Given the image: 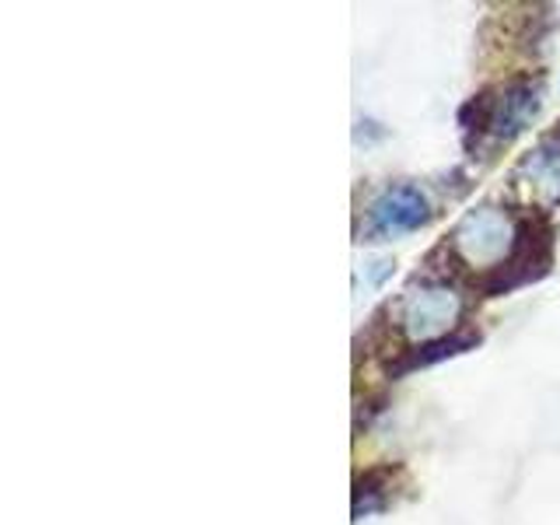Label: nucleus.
Segmentation results:
<instances>
[{
    "mask_svg": "<svg viewBox=\"0 0 560 525\" xmlns=\"http://www.w3.org/2000/svg\"><path fill=\"white\" fill-rule=\"evenodd\" d=\"M539 109H542V84L533 78H522V81L472 95L459 113L466 144L472 140V133L490 137L494 144H508V140H515L525 127H533Z\"/></svg>",
    "mask_w": 560,
    "mask_h": 525,
    "instance_id": "1",
    "label": "nucleus"
},
{
    "mask_svg": "<svg viewBox=\"0 0 560 525\" xmlns=\"http://www.w3.org/2000/svg\"><path fill=\"white\" fill-rule=\"evenodd\" d=\"M518 238H522V224L508 214L504 207L480 203V207L466 210V214L459 218V224L452 228L448 245L466 267L487 270V277H490L515 256Z\"/></svg>",
    "mask_w": 560,
    "mask_h": 525,
    "instance_id": "2",
    "label": "nucleus"
},
{
    "mask_svg": "<svg viewBox=\"0 0 560 525\" xmlns=\"http://www.w3.org/2000/svg\"><path fill=\"white\" fill-rule=\"evenodd\" d=\"M463 315V294L448 284H420L410 288L396 302V323L417 343H431L455 332V323Z\"/></svg>",
    "mask_w": 560,
    "mask_h": 525,
    "instance_id": "3",
    "label": "nucleus"
},
{
    "mask_svg": "<svg viewBox=\"0 0 560 525\" xmlns=\"http://www.w3.org/2000/svg\"><path fill=\"white\" fill-rule=\"evenodd\" d=\"M434 210L428 197L410 183L385 186L378 197L368 207V221L361 228V242H389L399 235H410L428 228Z\"/></svg>",
    "mask_w": 560,
    "mask_h": 525,
    "instance_id": "4",
    "label": "nucleus"
},
{
    "mask_svg": "<svg viewBox=\"0 0 560 525\" xmlns=\"http://www.w3.org/2000/svg\"><path fill=\"white\" fill-rule=\"evenodd\" d=\"M480 329H455L442 340H431V343H417L413 350H407L396 364H389V375H407L413 368H431L438 361H448L455 354H466V350L480 347Z\"/></svg>",
    "mask_w": 560,
    "mask_h": 525,
    "instance_id": "5",
    "label": "nucleus"
},
{
    "mask_svg": "<svg viewBox=\"0 0 560 525\" xmlns=\"http://www.w3.org/2000/svg\"><path fill=\"white\" fill-rule=\"evenodd\" d=\"M518 175H525L533 186L547 189L553 200H560V127L539 140V148L522 158Z\"/></svg>",
    "mask_w": 560,
    "mask_h": 525,
    "instance_id": "6",
    "label": "nucleus"
},
{
    "mask_svg": "<svg viewBox=\"0 0 560 525\" xmlns=\"http://www.w3.org/2000/svg\"><path fill=\"white\" fill-rule=\"evenodd\" d=\"M389 469H372V472H364V477L358 480V490H354V518L361 515H372L378 512V508L389 504Z\"/></svg>",
    "mask_w": 560,
    "mask_h": 525,
    "instance_id": "7",
    "label": "nucleus"
}]
</instances>
